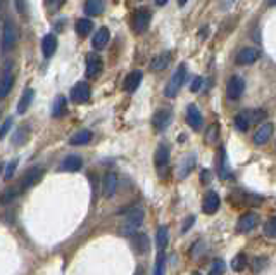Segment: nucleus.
Wrapping results in <instances>:
<instances>
[{"mask_svg": "<svg viewBox=\"0 0 276 275\" xmlns=\"http://www.w3.org/2000/svg\"><path fill=\"white\" fill-rule=\"evenodd\" d=\"M143 218H145V213L143 209L140 208H133L128 215L125 216L122 220V225H121V234L122 235H135L138 232V229L142 227L143 224Z\"/></svg>", "mask_w": 276, "mask_h": 275, "instance_id": "obj_1", "label": "nucleus"}, {"mask_svg": "<svg viewBox=\"0 0 276 275\" xmlns=\"http://www.w3.org/2000/svg\"><path fill=\"white\" fill-rule=\"evenodd\" d=\"M185 78H187V66L185 64H179L176 68V71L173 73V76H171V80L168 81V85H166V97L173 99L178 95V92L181 90L183 84H185Z\"/></svg>", "mask_w": 276, "mask_h": 275, "instance_id": "obj_2", "label": "nucleus"}, {"mask_svg": "<svg viewBox=\"0 0 276 275\" xmlns=\"http://www.w3.org/2000/svg\"><path fill=\"white\" fill-rule=\"evenodd\" d=\"M169 158H171L169 146L168 144H159V147H157V151H156V156H154V163H156V168L161 177L168 175Z\"/></svg>", "mask_w": 276, "mask_h": 275, "instance_id": "obj_3", "label": "nucleus"}, {"mask_svg": "<svg viewBox=\"0 0 276 275\" xmlns=\"http://www.w3.org/2000/svg\"><path fill=\"white\" fill-rule=\"evenodd\" d=\"M17 42V30L16 24L12 21H6L4 23V30H2V52H9L14 49Z\"/></svg>", "mask_w": 276, "mask_h": 275, "instance_id": "obj_4", "label": "nucleus"}, {"mask_svg": "<svg viewBox=\"0 0 276 275\" xmlns=\"http://www.w3.org/2000/svg\"><path fill=\"white\" fill-rule=\"evenodd\" d=\"M150 11H147V9H138L137 12H135L133 16V32L135 33H145L148 24H150Z\"/></svg>", "mask_w": 276, "mask_h": 275, "instance_id": "obj_5", "label": "nucleus"}, {"mask_svg": "<svg viewBox=\"0 0 276 275\" xmlns=\"http://www.w3.org/2000/svg\"><path fill=\"white\" fill-rule=\"evenodd\" d=\"M43 173H45V170H43V168H38V167L29 168L28 172L24 173L21 183L17 185V187H19V190H26V189H29V187H33L35 183H37L43 177Z\"/></svg>", "mask_w": 276, "mask_h": 275, "instance_id": "obj_6", "label": "nucleus"}, {"mask_svg": "<svg viewBox=\"0 0 276 275\" xmlns=\"http://www.w3.org/2000/svg\"><path fill=\"white\" fill-rule=\"evenodd\" d=\"M90 85L85 84V81H80V84H76L71 89V100L74 104H85L90 99Z\"/></svg>", "mask_w": 276, "mask_h": 275, "instance_id": "obj_7", "label": "nucleus"}, {"mask_svg": "<svg viewBox=\"0 0 276 275\" xmlns=\"http://www.w3.org/2000/svg\"><path fill=\"white\" fill-rule=\"evenodd\" d=\"M171 120H173V113H171V109H159V111L152 116V125H154L156 130L163 132V130H166L169 126Z\"/></svg>", "mask_w": 276, "mask_h": 275, "instance_id": "obj_8", "label": "nucleus"}, {"mask_svg": "<svg viewBox=\"0 0 276 275\" xmlns=\"http://www.w3.org/2000/svg\"><path fill=\"white\" fill-rule=\"evenodd\" d=\"M221 206V199L220 196H218V192H207L204 198V204H202V211L205 213V215H214V213L220 209Z\"/></svg>", "mask_w": 276, "mask_h": 275, "instance_id": "obj_9", "label": "nucleus"}, {"mask_svg": "<svg viewBox=\"0 0 276 275\" xmlns=\"http://www.w3.org/2000/svg\"><path fill=\"white\" fill-rule=\"evenodd\" d=\"M187 123L190 125V128L194 130H200V126L204 123V118H202V113L200 109L195 106V104H190L187 109Z\"/></svg>", "mask_w": 276, "mask_h": 275, "instance_id": "obj_10", "label": "nucleus"}, {"mask_svg": "<svg viewBox=\"0 0 276 275\" xmlns=\"http://www.w3.org/2000/svg\"><path fill=\"white\" fill-rule=\"evenodd\" d=\"M243 90H245V84H243V80L240 76H231L230 78V81H228V85H226V95L230 99H238L240 95L243 94Z\"/></svg>", "mask_w": 276, "mask_h": 275, "instance_id": "obj_11", "label": "nucleus"}, {"mask_svg": "<svg viewBox=\"0 0 276 275\" xmlns=\"http://www.w3.org/2000/svg\"><path fill=\"white\" fill-rule=\"evenodd\" d=\"M117 189V175L114 172H109L104 175L102 180V194L104 198H112L114 192Z\"/></svg>", "mask_w": 276, "mask_h": 275, "instance_id": "obj_12", "label": "nucleus"}, {"mask_svg": "<svg viewBox=\"0 0 276 275\" xmlns=\"http://www.w3.org/2000/svg\"><path fill=\"white\" fill-rule=\"evenodd\" d=\"M256 225H257L256 213H245V215L240 216L238 224H236V230L238 232H251V230L256 229Z\"/></svg>", "mask_w": 276, "mask_h": 275, "instance_id": "obj_13", "label": "nucleus"}, {"mask_svg": "<svg viewBox=\"0 0 276 275\" xmlns=\"http://www.w3.org/2000/svg\"><path fill=\"white\" fill-rule=\"evenodd\" d=\"M102 68H104V63L97 54L90 56V58L86 59V76L88 78H97L100 73H102Z\"/></svg>", "mask_w": 276, "mask_h": 275, "instance_id": "obj_14", "label": "nucleus"}, {"mask_svg": "<svg viewBox=\"0 0 276 275\" xmlns=\"http://www.w3.org/2000/svg\"><path fill=\"white\" fill-rule=\"evenodd\" d=\"M131 244H133V250L140 253V255H143V253L150 250V239H148L147 234H142V232H137L131 237Z\"/></svg>", "mask_w": 276, "mask_h": 275, "instance_id": "obj_15", "label": "nucleus"}, {"mask_svg": "<svg viewBox=\"0 0 276 275\" xmlns=\"http://www.w3.org/2000/svg\"><path fill=\"white\" fill-rule=\"evenodd\" d=\"M271 135H273V125L262 123V125H259V128L256 130V133H254V142H256L257 146H262V144H266L269 141Z\"/></svg>", "mask_w": 276, "mask_h": 275, "instance_id": "obj_16", "label": "nucleus"}, {"mask_svg": "<svg viewBox=\"0 0 276 275\" xmlns=\"http://www.w3.org/2000/svg\"><path fill=\"white\" fill-rule=\"evenodd\" d=\"M257 58H259V52L256 49H251V47H245L236 54V64H252L256 63Z\"/></svg>", "mask_w": 276, "mask_h": 275, "instance_id": "obj_17", "label": "nucleus"}, {"mask_svg": "<svg viewBox=\"0 0 276 275\" xmlns=\"http://www.w3.org/2000/svg\"><path fill=\"white\" fill-rule=\"evenodd\" d=\"M142 78H143L142 71H138V69L137 71H131L130 75L125 78V84H122V87H125L126 92L133 94V92L140 87V84H142Z\"/></svg>", "mask_w": 276, "mask_h": 275, "instance_id": "obj_18", "label": "nucleus"}, {"mask_svg": "<svg viewBox=\"0 0 276 275\" xmlns=\"http://www.w3.org/2000/svg\"><path fill=\"white\" fill-rule=\"evenodd\" d=\"M55 50H57V37L55 35H45L43 37V40H42V52H43V56L45 58H52V56L55 54Z\"/></svg>", "mask_w": 276, "mask_h": 275, "instance_id": "obj_19", "label": "nucleus"}, {"mask_svg": "<svg viewBox=\"0 0 276 275\" xmlns=\"http://www.w3.org/2000/svg\"><path fill=\"white\" fill-rule=\"evenodd\" d=\"M109 38H111V32L107 28H100L97 33H95L94 40H91V47L95 50H102L104 47L109 43Z\"/></svg>", "mask_w": 276, "mask_h": 275, "instance_id": "obj_20", "label": "nucleus"}, {"mask_svg": "<svg viewBox=\"0 0 276 275\" xmlns=\"http://www.w3.org/2000/svg\"><path fill=\"white\" fill-rule=\"evenodd\" d=\"M83 167V161L80 156H68L63 164H60V170L63 172H78V170H81Z\"/></svg>", "mask_w": 276, "mask_h": 275, "instance_id": "obj_21", "label": "nucleus"}, {"mask_svg": "<svg viewBox=\"0 0 276 275\" xmlns=\"http://www.w3.org/2000/svg\"><path fill=\"white\" fill-rule=\"evenodd\" d=\"M242 113H243L245 120H247L249 126L261 123V121H264V118H266V111H262V109H247V111H242Z\"/></svg>", "mask_w": 276, "mask_h": 275, "instance_id": "obj_22", "label": "nucleus"}, {"mask_svg": "<svg viewBox=\"0 0 276 275\" xmlns=\"http://www.w3.org/2000/svg\"><path fill=\"white\" fill-rule=\"evenodd\" d=\"M195 167V156L194 154H188L185 159L181 161V164H179V168H178V177L179 178H185L190 175V172L194 170Z\"/></svg>", "mask_w": 276, "mask_h": 275, "instance_id": "obj_23", "label": "nucleus"}, {"mask_svg": "<svg viewBox=\"0 0 276 275\" xmlns=\"http://www.w3.org/2000/svg\"><path fill=\"white\" fill-rule=\"evenodd\" d=\"M66 111H68V100H66L64 95H57L54 100V106H52V116L60 118L66 115Z\"/></svg>", "mask_w": 276, "mask_h": 275, "instance_id": "obj_24", "label": "nucleus"}, {"mask_svg": "<svg viewBox=\"0 0 276 275\" xmlns=\"http://www.w3.org/2000/svg\"><path fill=\"white\" fill-rule=\"evenodd\" d=\"M33 97H35V90L26 89L23 97L19 100V104H17V113H19V115H23V113L28 111V107L32 106V102H33Z\"/></svg>", "mask_w": 276, "mask_h": 275, "instance_id": "obj_25", "label": "nucleus"}, {"mask_svg": "<svg viewBox=\"0 0 276 275\" xmlns=\"http://www.w3.org/2000/svg\"><path fill=\"white\" fill-rule=\"evenodd\" d=\"M12 85H14V76H12L9 71H6L4 73V76L0 78V99H4L9 92H11Z\"/></svg>", "mask_w": 276, "mask_h": 275, "instance_id": "obj_26", "label": "nucleus"}, {"mask_svg": "<svg viewBox=\"0 0 276 275\" xmlns=\"http://www.w3.org/2000/svg\"><path fill=\"white\" fill-rule=\"evenodd\" d=\"M169 63H171V56L169 54H159V56H156V58L152 59L150 68L154 69V71H163V69H166L169 66Z\"/></svg>", "mask_w": 276, "mask_h": 275, "instance_id": "obj_27", "label": "nucleus"}, {"mask_svg": "<svg viewBox=\"0 0 276 275\" xmlns=\"http://www.w3.org/2000/svg\"><path fill=\"white\" fill-rule=\"evenodd\" d=\"M104 9H106V4L100 2V0H88V2L85 4V12L88 16H99L104 12Z\"/></svg>", "mask_w": 276, "mask_h": 275, "instance_id": "obj_28", "label": "nucleus"}, {"mask_svg": "<svg viewBox=\"0 0 276 275\" xmlns=\"http://www.w3.org/2000/svg\"><path fill=\"white\" fill-rule=\"evenodd\" d=\"M157 248H159V251H164V248L168 246L169 242V229L166 225H161L159 229H157Z\"/></svg>", "mask_w": 276, "mask_h": 275, "instance_id": "obj_29", "label": "nucleus"}, {"mask_svg": "<svg viewBox=\"0 0 276 275\" xmlns=\"http://www.w3.org/2000/svg\"><path fill=\"white\" fill-rule=\"evenodd\" d=\"M91 141V132L90 130H81V132L74 133L71 137V146H83V144H88Z\"/></svg>", "mask_w": 276, "mask_h": 275, "instance_id": "obj_30", "label": "nucleus"}, {"mask_svg": "<svg viewBox=\"0 0 276 275\" xmlns=\"http://www.w3.org/2000/svg\"><path fill=\"white\" fill-rule=\"evenodd\" d=\"M28 137H29V128L28 126H21V128H17L14 137H12V144H14V146H23V144L28 141Z\"/></svg>", "mask_w": 276, "mask_h": 275, "instance_id": "obj_31", "label": "nucleus"}, {"mask_svg": "<svg viewBox=\"0 0 276 275\" xmlns=\"http://www.w3.org/2000/svg\"><path fill=\"white\" fill-rule=\"evenodd\" d=\"M91 28H94V23H91L90 19H80L76 23V33L80 35V37H86V35L91 32Z\"/></svg>", "mask_w": 276, "mask_h": 275, "instance_id": "obj_32", "label": "nucleus"}, {"mask_svg": "<svg viewBox=\"0 0 276 275\" xmlns=\"http://www.w3.org/2000/svg\"><path fill=\"white\" fill-rule=\"evenodd\" d=\"M245 267H247V256H245L243 253H238V255L231 260V268H233L235 272H242V270H245Z\"/></svg>", "mask_w": 276, "mask_h": 275, "instance_id": "obj_33", "label": "nucleus"}, {"mask_svg": "<svg viewBox=\"0 0 276 275\" xmlns=\"http://www.w3.org/2000/svg\"><path fill=\"white\" fill-rule=\"evenodd\" d=\"M164 273H166V255L164 251H159L154 267V275H164Z\"/></svg>", "mask_w": 276, "mask_h": 275, "instance_id": "obj_34", "label": "nucleus"}, {"mask_svg": "<svg viewBox=\"0 0 276 275\" xmlns=\"http://www.w3.org/2000/svg\"><path fill=\"white\" fill-rule=\"evenodd\" d=\"M220 177L221 178H231V170L226 164V152L221 149V164H220Z\"/></svg>", "mask_w": 276, "mask_h": 275, "instance_id": "obj_35", "label": "nucleus"}, {"mask_svg": "<svg viewBox=\"0 0 276 275\" xmlns=\"http://www.w3.org/2000/svg\"><path fill=\"white\" fill-rule=\"evenodd\" d=\"M235 128L238 130V132H247L249 130V123L247 120H245L243 113H238V115L235 116Z\"/></svg>", "mask_w": 276, "mask_h": 275, "instance_id": "obj_36", "label": "nucleus"}, {"mask_svg": "<svg viewBox=\"0 0 276 275\" xmlns=\"http://www.w3.org/2000/svg\"><path fill=\"white\" fill-rule=\"evenodd\" d=\"M225 261H221V260H216L212 263V267L211 270H209V275H223L225 273Z\"/></svg>", "mask_w": 276, "mask_h": 275, "instance_id": "obj_37", "label": "nucleus"}, {"mask_svg": "<svg viewBox=\"0 0 276 275\" xmlns=\"http://www.w3.org/2000/svg\"><path fill=\"white\" fill-rule=\"evenodd\" d=\"M17 194H19V187H12V189H7L6 192H4V196H2V203L4 204L11 203V201L14 199Z\"/></svg>", "mask_w": 276, "mask_h": 275, "instance_id": "obj_38", "label": "nucleus"}, {"mask_svg": "<svg viewBox=\"0 0 276 275\" xmlns=\"http://www.w3.org/2000/svg\"><path fill=\"white\" fill-rule=\"evenodd\" d=\"M16 168H17V159L11 161V163L7 164V168H6V175H4V178H6V180H11L12 175H14V172H16Z\"/></svg>", "mask_w": 276, "mask_h": 275, "instance_id": "obj_39", "label": "nucleus"}, {"mask_svg": "<svg viewBox=\"0 0 276 275\" xmlns=\"http://www.w3.org/2000/svg\"><path fill=\"white\" fill-rule=\"evenodd\" d=\"M264 232L269 235V237H276V218L269 220L264 227Z\"/></svg>", "mask_w": 276, "mask_h": 275, "instance_id": "obj_40", "label": "nucleus"}, {"mask_svg": "<svg viewBox=\"0 0 276 275\" xmlns=\"http://www.w3.org/2000/svg\"><path fill=\"white\" fill-rule=\"evenodd\" d=\"M205 141H207L209 144H212L214 141H216V137H218V125H212L211 128L207 130V135H205Z\"/></svg>", "mask_w": 276, "mask_h": 275, "instance_id": "obj_41", "label": "nucleus"}, {"mask_svg": "<svg viewBox=\"0 0 276 275\" xmlns=\"http://www.w3.org/2000/svg\"><path fill=\"white\" fill-rule=\"evenodd\" d=\"M11 126H12V118H7V120L4 121L2 128H0V141H2V139L6 137L7 132H9V130H11Z\"/></svg>", "mask_w": 276, "mask_h": 275, "instance_id": "obj_42", "label": "nucleus"}, {"mask_svg": "<svg viewBox=\"0 0 276 275\" xmlns=\"http://www.w3.org/2000/svg\"><path fill=\"white\" fill-rule=\"evenodd\" d=\"M202 87V78L200 76H197L194 81H192V85H190V90L192 92H199V89Z\"/></svg>", "mask_w": 276, "mask_h": 275, "instance_id": "obj_43", "label": "nucleus"}, {"mask_svg": "<svg viewBox=\"0 0 276 275\" xmlns=\"http://www.w3.org/2000/svg\"><path fill=\"white\" fill-rule=\"evenodd\" d=\"M194 222H195V218H194V216H188V218H187V222H185V225H183V232H187V230L190 229L192 225H194Z\"/></svg>", "mask_w": 276, "mask_h": 275, "instance_id": "obj_44", "label": "nucleus"}, {"mask_svg": "<svg viewBox=\"0 0 276 275\" xmlns=\"http://www.w3.org/2000/svg\"><path fill=\"white\" fill-rule=\"evenodd\" d=\"M200 177H202V183H207L209 180H211V172H207V170H204L202 175H200Z\"/></svg>", "mask_w": 276, "mask_h": 275, "instance_id": "obj_45", "label": "nucleus"}, {"mask_svg": "<svg viewBox=\"0 0 276 275\" xmlns=\"http://www.w3.org/2000/svg\"><path fill=\"white\" fill-rule=\"evenodd\" d=\"M135 275H145V272H143L142 267H138V268H137V273H135Z\"/></svg>", "mask_w": 276, "mask_h": 275, "instance_id": "obj_46", "label": "nucleus"}, {"mask_svg": "<svg viewBox=\"0 0 276 275\" xmlns=\"http://www.w3.org/2000/svg\"><path fill=\"white\" fill-rule=\"evenodd\" d=\"M192 275H200V273H199V272H195V273H192Z\"/></svg>", "mask_w": 276, "mask_h": 275, "instance_id": "obj_47", "label": "nucleus"}, {"mask_svg": "<svg viewBox=\"0 0 276 275\" xmlns=\"http://www.w3.org/2000/svg\"><path fill=\"white\" fill-rule=\"evenodd\" d=\"M0 170H2V164H0Z\"/></svg>", "mask_w": 276, "mask_h": 275, "instance_id": "obj_48", "label": "nucleus"}, {"mask_svg": "<svg viewBox=\"0 0 276 275\" xmlns=\"http://www.w3.org/2000/svg\"><path fill=\"white\" fill-rule=\"evenodd\" d=\"M0 115H2V113H0Z\"/></svg>", "mask_w": 276, "mask_h": 275, "instance_id": "obj_49", "label": "nucleus"}]
</instances>
